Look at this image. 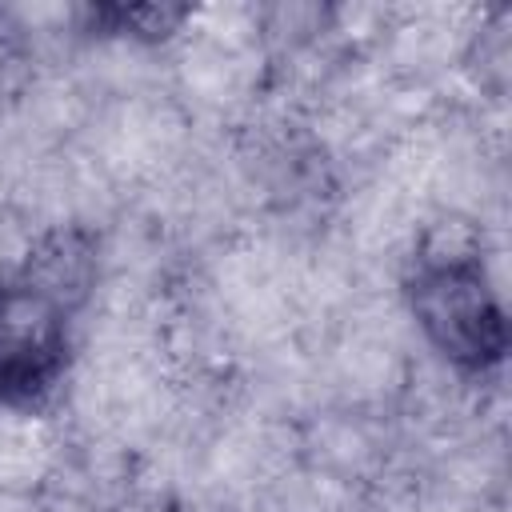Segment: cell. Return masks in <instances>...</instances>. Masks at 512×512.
I'll return each instance as SVG.
<instances>
[{
  "label": "cell",
  "instance_id": "7a4b0ae2",
  "mask_svg": "<svg viewBox=\"0 0 512 512\" xmlns=\"http://www.w3.org/2000/svg\"><path fill=\"white\" fill-rule=\"evenodd\" d=\"M68 304L48 280H0V404H44L68 368Z\"/></svg>",
  "mask_w": 512,
  "mask_h": 512
},
{
  "label": "cell",
  "instance_id": "6da1fadb",
  "mask_svg": "<svg viewBox=\"0 0 512 512\" xmlns=\"http://www.w3.org/2000/svg\"><path fill=\"white\" fill-rule=\"evenodd\" d=\"M408 312L428 348L456 372L484 376L508 356V312L476 248H432L404 280Z\"/></svg>",
  "mask_w": 512,
  "mask_h": 512
},
{
  "label": "cell",
  "instance_id": "3957f363",
  "mask_svg": "<svg viewBox=\"0 0 512 512\" xmlns=\"http://www.w3.org/2000/svg\"><path fill=\"white\" fill-rule=\"evenodd\" d=\"M92 24L116 36H132V40H164L168 32H176L188 16V8H172V4H108V8H88Z\"/></svg>",
  "mask_w": 512,
  "mask_h": 512
}]
</instances>
